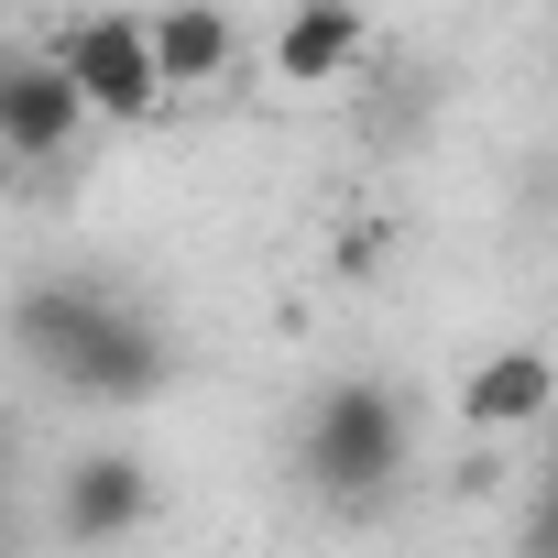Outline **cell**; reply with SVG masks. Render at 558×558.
I'll list each match as a JSON object with an SVG mask.
<instances>
[{
  "label": "cell",
  "mask_w": 558,
  "mask_h": 558,
  "mask_svg": "<svg viewBox=\"0 0 558 558\" xmlns=\"http://www.w3.org/2000/svg\"><path fill=\"white\" fill-rule=\"evenodd\" d=\"M405 438H416V427H405V395L373 384V373H340V384H318L307 416H296V471H307L318 504L362 514V504L405 471Z\"/></svg>",
  "instance_id": "obj_1"
},
{
  "label": "cell",
  "mask_w": 558,
  "mask_h": 558,
  "mask_svg": "<svg viewBox=\"0 0 558 558\" xmlns=\"http://www.w3.org/2000/svg\"><path fill=\"white\" fill-rule=\"evenodd\" d=\"M362 12H351V0H296V12H286V34H274V77H286V88H329V77H351L362 66Z\"/></svg>",
  "instance_id": "obj_8"
},
{
  "label": "cell",
  "mask_w": 558,
  "mask_h": 558,
  "mask_svg": "<svg viewBox=\"0 0 558 558\" xmlns=\"http://www.w3.org/2000/svg\"><path fill=\"white\" fill-rule=\"evenodd\" d=\"M558 405V362L547 351H493V362H471V384H460V416L471 427H536Z\"/></svg>",
  "instance_id": "obj_9"
},
{
  "label": "cell",
  "mask_w": 558,
  "mask_h": 558,
  "mask_svg": "<svg viewBox=\"0 0 558 558\" xmlns=\"http://www.w3.org/2000/svg\"><path fill=\"white\" fill-rule=\"evenodd\" d=\"M110 318V286H77V274H45V286H23L12 296V318H0V329H12V351L56 384L77 351H88V329Z\"/></svg>",
  "instance_id": "obj_6"
},
{
  "label": "cell",
  "mask_w": 558,
  "mask_h": 558,
  "mask_svg": "<svg viewBox=\"0 0 558 558\" xmlns=\"http://www.w3.org/2000/svg\"><path fill=\"white\" fill-rule=\"evenodd\" d=\"M66 77H77V99L99 110V121H121V132H143L175 88H165V66H154V34H143V12H77L56 45H45Z\"/></svg>",
  "instance_id": "obj_2"
},
{
  "label": "cell",
  "mask_w": 558,
  "mask_h": 558,
  "mask_svg": "<svg viewBox=\"0 0 558 558\" xmlns=\"http://www.w3.org/2000/svg\"><path fill=\"white\" fill-rule=\"evenodd\" d=\"M175 384V340H165V318H143V307H121L110 296V318L88 329V351L56 373V395H77V405H154Z\"/></svg>",
  "instance_id": "obj_3"
},
{
  "label": "cell",
  "mask_w": 558,
  "mask_h": 558,
  "mask_svg": "<svg viewBox=\"0 0 558 558\" xmlns=\"http://www.w3.org/2000/svg\"><path fill=\"white\" fill-rule=\"evenodd\" d=\"M143 34H154L165 88H219L241 66V23L219 12V0H165V12H143Z\"/></svg>",
  "instance_id": "obj_7"
},
{
  "label": "cell",
  "mask_w": 558,
  "mask_h": 558,
  "mask_svg": "<svg viewBox=\"0 0 558 558\" xmlns=\"http://www.w3.org/2000/svg\"><path fill=\"white\" fill-rule=\"evenodd\" d=\"M0 536H12V482H0Z\"/></svg>",
  "instance_id": "obj_13"
},
{
  "label": "cell",
  "mask_w": 558,
  "mask_h": 558,
  "mask_svg": "<svg viewBox=\"0 0 558 558\" xmlns=\"http://www.w3.org/2000/svg\"><path fill=\"white\" fill-rule=\"evenodd\" d=\"M525 558H558V482H547L536 514H525Z\"/></svg>",
  "instance_id": "obj_11"
},
{
  "label": "cell",
  "mask_w": 558,
  "mask_h": 558,
  "mask_svg": "<svg viewBox=\"0 0 558 558\" xmlns=\"http://www.w3.org/2000/svg\"><path fill=\"white\" fill-rule=\"evenodd\" d=\"M340 263L373 274V263H384V219H351V230H340Z\"/></svg>",
  "instance_id": "obj_10"
},
{
  "label": "cell",
  "mask_w": 558,
  "mask_h": 558,
  "mask_svg": "<svg viewBox=\"0 0 558 558\" xmlns=\"http://www.w3.org/2000/svg\"><path fill=\"white\" fill-rule=\"evenodd\" d=\"M154 525V471L132 449H77L66 482H56V536L66 547H121Z\"/></svg>",
  "instance_id": "obj_5"
},
{
  "label": "cell",
  "mask_w": 558,
  "mask_h": 558,
  "mask_svg": "<svg viewBox=\"0 0 558 558\" xmlns=\"http://www.w3.org/2000/svg\"><path fill=\"white\" fill-rule=\"evenodd\" d=\"M88 121L99 110L77 99V77L56 56H0V154L12 165H66Z\"/></svg>",
  "instance_id": "obj_4"
},
{
  "label": "cell",
  "mask_w": 558,
  "mask_h": 558,
  "mask_svg": "<svg viewBox=\"0 0 558 558\" xmlns=\"http://www.w3.org/2000/svg\"><path fill=\"white\" fill-rule=\"evenodd\" d=\"M0 482H12V416H0Z\"/></svg>",
  "instance_id": "obj_12"
}]
</instances>
